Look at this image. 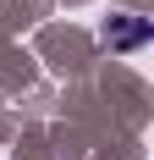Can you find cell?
I'll use <instances>...</instances> for the list:
<instances>
[{"mask_svg": "<svg viewBox=\"0 0 154 160\" xmlns=\"http://www.w3.org/2000/svg\"><path fill=\"white\" fill-rule=\"evenodd\" d=\"M105 39H110L116 50H138L143 39H149V22H143V17H110Z\"/></svg>", "mask_w": 154, "mask_h": 160, "instance_id": "1", "label": "cell"}]
</instances>
